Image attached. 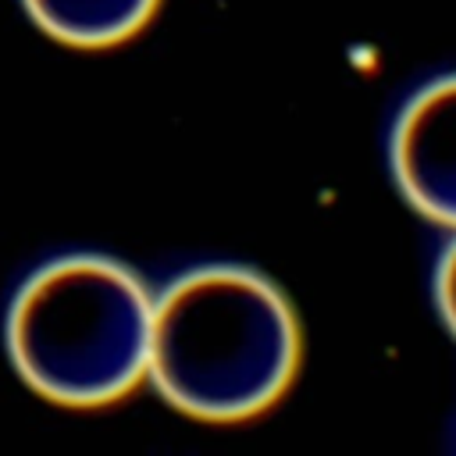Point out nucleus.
Listing matches in <instances>:
<instances>
[{"mask_svg": "<svg viewBox=\"0 0 456 456\" xmlns=\"http://www.w3.org/2000/svg\"><path fill=\"white\" fill-rule=\"evenodd\" d=\"M435 303H438L445 328L456 335V228H452V239L445 242L438 267H435Z\"/></svg>", "mask_w": 456, "mask_h": 456, "instance_id": "obj_5", "label": "nucleus"}, {"mask_svg": "<svg viewBox=\"0 0 456 456\" xmlns=\"http://www.w3.org/2000/svg\"><path fill=\"white\" fill-rule=\"evenodd\" d=\"M388 160L406 203L456 228V71L431 78L403 103Z\"/></svg>", "mask_w": 456, "mask_h": 456, "instance_id": "obj_3", "label": "nucleus"}, {"mask_svg": "<svg viewBox=\"0 0 456 456\" xmlns=\"http://www.w3.org/2000/svg\"><path fill=\"white\" fill-rule=\"evenodd\" d=\"M153 296L110 256L75 253L39 267L7 314L18 374L50 403L103 406L146 378Z\"/></svg>", "mask_w": 456, "mask_h": 456, "instance_id": "obj_2", "label": "nucleus"}, {"mask_svg": "<svg viewBox=\"0 0 456 456\" xmlns=\"http://www.w3.org/2000/svg\"><path fill=\"white\" fill-rule=\"evenodd\" d=\"M296 363L292 306L249 267H192L153 299L146 378L189 417H253L278 403Z\"/></svg>", "mask_w": 456, "mask_h": 456, "instance_id": "obj_1", "label": "nucleus"}, {"mask_svg": "<svg viewBox=\"0 0 456 456\" xmlns=\"http://www.w3.org/2000/svg\"><path fill=\"white\" fill-rule=\"evenodd\" d=\"M160 0H25L32 21L71 46H110L135 36Z\"/></svg>", "mask_w": 456, "mask_h": 456, "instance_id": "obj_4", "label": "nucleus"}]
</instances>
